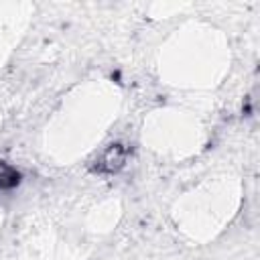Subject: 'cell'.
Masks as SVG:
<instances>
[{
	"label": "cell",
	"instance_id": "6da1fadb",
	"mask_svg": "<svg viewBox=\"0 0 260 260\" xmlns=\"http://www.w3.org/2000/svg\"><path fill=\"white\" fill-rule=\"evenodd\" d=\"M126 156H128V150L122 144H112L98 158V171L100 173H110V175L112 173H118L124 167Z\"/></svg>",
	"mask_w": 260,
	"mask_h": 260
},
{
	"label": "cell",
	"instance_id": "7a4b0ae2",
	"mask_svg": "<svg viewBox=\"0 0 260 260\" xmlns=\"http://www.w3.org/2000/svg\"><path fill=\"white\" fill-rule=\"evenodd\" d=\"M18 181H20L18 171H14L12 167H8L6 162H0V189L14 187Z\"/></svg>",
	"mask_w": 260,
	"mask_h": 260
}]
</instances>
